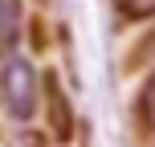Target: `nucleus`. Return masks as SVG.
<instances>
[{"instance_id": "nucleus-2", "label": "nucleus", "mask_w": 155, "mask_h": 147, "mask_svg": "<svg viewBox=\"0 0 155 147\" xmlns=\"http://www.w3.org/2000/svg\"><path fill=\"white\" fill-rule=\"evenodd\" d=\"M41 123H45V135L57 147H70L78 139V102L57 70L41 74Z\"/></svg>"}, {"instance_id": "nucleus-6", "label": "nucleus", "mask_w": 155, "mask_h": 147, "mask_svg": "<svg viewBox=\"0 0 155 147\" xmlns=\"http://www.w3.org/2000/svg\"><path fill=\"white\" fill-rule=\"evenodd\" d=\"M127 62H131V70H143V74L155 65V21H151V29L131 45V57H127Z\"/></svg>"}, {"instance_id": "nucleus-4", "label": "nucleus", "mask_w": 155, "mask_h": 147, "mask_svg": "<svg viewBox=\"0 0 155 147\" xmlns=\"http://www.w3.org/2000/svg\"><path fill=\"white\" fill-rule=\"evenodd\" d=\"M131 119H135V131H139L147 143H155V65H151L147 74H143L139 90H135Z\"/></svg>"}, {"instance_id": "nucleus-1", "label": "nucleus", "mask_w": 155, "mask_h": 147, "mask_svg": "<svg viewBox=\"0 0 155 147\" xmlns=\"http://www.w3.org/2000/svg\"><path fill=\"white\" fill-rule=\"evenodd\" d=\"M0 110L12 127H33L41 119V70L29 53L0 57Z\"/></svg>"}, {"instance_id": "nucleus-3", "label": "nucleus", "mask_w": 155, "mask_h": 147, "mask_svg": "<svg viewBox=\"0 0 155 147\" xmlns=\"http://www.w3.org/2000/svg\"><path fill=\"white\" fill-rule=\"evenodd\" d=\"M25 33H29V12H25V0H0V57L21 53Z\"/></svg>"}, {"instance_id": "nucleus-5", "label": "nucleus", "mask_w": 155, "mask_h": 147, "mask_svg": "<svg viewBox=\"0 0 155 147\" xmlns=\"http://www.w3.org/2000/svg\"><path fill=\"white\" fill-rule=\"evenodd\" d=\"M110 8L127 25H151L155 21V0H110Z\"/></svg>"}]
</instances>
